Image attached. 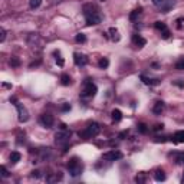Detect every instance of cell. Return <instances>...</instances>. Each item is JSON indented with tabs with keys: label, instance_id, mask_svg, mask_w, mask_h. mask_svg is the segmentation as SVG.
I'll use <instances>...</instances> for the list:
<instances>
[{
	"label": "cell",
	"instance_id": "1",
	"mask_svg": "<svg viewBox=\"0 0 184 184\" xmlns=\"http://www.w3.org/2000/svg\"><path fill=\"white\" fill-rule=\"evenodd\" d=\"M84 16L86 20V25H99L102 17L99 15V10L94 4H85L84 6Z\"/></svg>",
	"mask_w": 184,
	"mask_h": 184
},
{
	"label": "cell",
	"instance_id": "2",
	"mask_svg": "<svg viewBox=\"0 0 184 184\" xmlns=\"http://www.w3.org/2000/svg\"><path fill=\"white\" fill-rule=\"evenodd\" d=\"M101 132V127L99 124H96V122H92L89 124L84 131H81L79 132V137L81 138H85V140H88V138H94Z\"/></svg>",
	"mask_w": 184,
	"mask_h": 184
},
{
	"label": "cell",
	"instance_id": "3",
	"mask_svg": "<svg viewBox=\"0 0 184 184\" xmlns=\"http://www.w3.org/2000/svg\"><path fill=\"white\" fill-rule=\"evenodd\" d=\"M68 170H69V173H71L72 177H76V176H79L81 173H82V170H84V164L79 161V158L73 157V158H71V161L68 163Z\"/></svg>",
	"mask_w": 184,
	"mask_h": 184
},
{
	"label": "cell",
	"instance_id": "4",
	"mask_svg": "<svg viewBox=\"0 0 184 184\" xmlns=\"http://www.w3.org/2000/svg\"><path fill=\"white\" fill-rule=\"evenodd\" d=\"M96 85L95 84H92L91 81H86L85 82V86H84V89H82V92H81V96L82 98H91V96H95L96 95Z\"/></svg>",
	"mask_w": 184,
	"mask_h": 184
},
{
	"label": "cell",
	"instance_id": "5",
	"mask_svg": "<svg viewBox=\"0 0 184 184\" xmlns=\"http://www.w3.org/2000/svg\"><path fill=\"white\" fill-rule=\"evenodd\" d=\"M69 138H71V132L68 130H62V131H59V132H56L55 141H56L58 145H66L68 142H69Z\"/></svg>",
	"mask_w": 184,
	"mask_h": 184
},
{
	"label": "cell",
	"instance_id": "6",
	"mask_svg": "<svg viewBox=\"0 0 184 184\" xmlns=\"http://www.w3.org/2000/svg\"><path fill=\"white\" fill-rule=\"evenodd\" d=\"M15 102V105H16L17 108V112H19V121L20 122H26L27 119H29V114H27V109L25 108V107H22L19 102H16V99L15 98H10V102Z\"/></svg>",
	"mask_w": 184,
	"mask_h": 184
},
{
	"label": "cell",
	"instance_id": "7",
	"mask_svg": "<svg viewBox=\"0 0 184 184\" xmlns=\"http://www.w3.org/2000/svg\"><path fill=\"white\" fill-rule=\"evenodd\" d=\"M102 158L107 160V161H115V160H121L122 158V153L118 150H111V151H107L104 153Z\"/></svg>",
	"mask_w": 184,
	"mask_h": 184
},
{
	"label": "cell",
	"instance_id": "8",
	"mask_svg": "<svg viewBox=\"0 0 184 184\" xmlns=\"http://www.w3.org/2000/svg\"><path fill=\"white\" fill-rule=\"evenodd\" d=\"M155 29L157 30H160L161 32V36H163V39H168L170 38V30H168V27H167V25L165 23H163V22H155Z\"/></svg>",
	"mask_w": 184,
	"mask_h": 184
},
{
	"label": "cell",
	"instance_id": "9",
	"mask_svg": "<svg viewBox=\"0 0 184 184\" xmlns=\"http://www.w3.org/2000/svg\"><path fill=\"white\" fill-rule=\"evenodd\" d=\"M53 122H55V119L50 114H42V115H40V124H42L43 127L50 128V127L53 125Z\"/></svg>",
	"mask_w": 184,
	"mask_h": 184
},
{
	"label": "cell",
	"instance_id": "10",
	"mask_svg": "<svg viewBox=\"0 0 184 184\" xmlns=\"http://www.w3.org/2000/svg\"><path fill=\"white\" fill-rule=\"evenodd\" d=\"M73 62L76 66H85L88 63V58L82 53H73Z\"/></svg>",
	"mask_w": 184,
	"mask_h": 184
},
{
	"label": "cell",
	"instance_id": "11",
	"mask_svg": "<svg viewBox=\"0 0 184 184\" xmlns=\"http://www.w3.org/2000/svg\"><path fill=\"white\" fill-rule=\"evenodd\" d=\"M132 42H134L138 48H142V46H145L147 40L144 38H141L140 35H134V36H132Z\"/></svg>",
	"mask_w": 184,
	"mask_h": 184
},
{
	"label": "cell",
	"instance_id": "12",
	"mask_svg": "<svg viewBox=\"0 0 184 184\" xmlns=\"http://www.w3.org/2000/svg\"><path fill=\"white\" fill-rule=\"evenodd\" d=\"M164 108H165V105H164V102L158 101V102H155V105L153 107V112H154V114H161V112L164 111Z\"/></svg>",
	"mask_w": 184,
	"mask_h": 184
},
{
	"label": "cell",
	"instance_id": "13",
	"mask_svg": "<svg viewBox=\"0 0 184 184\" xmlns=\"http://www.w3.org/2000/svg\"><path fill=\"white\" fill-rule=\"evenodd\" d=\"M141 81L145 85H158L160 84L158 79H151V78H147L145 75H141Z\"/></svg>",
	"mask_w": 184,
	"mask_h": 184
},
{
	"label": "cell",
	"instance_id": "14",
	"mask_svg": "<svg viewBox=\"0 0 184 184\" xmlns=\"http://www.w3.org/2000/svg\"><path fill=\"white\" fill-rule=\"evenodd\" d=\"M109 38L112 39L114 42H118L119 40V33H118V30L115 27H111L109 29Z\"/></svg>",
	"mask_w": 184,
	"mask_h": 184
},
{
	"label": "cell",
	"instance_id": "15",
	"mask_svg": "<svg viewBox=\"0 0 184 184\" xmlns=\"http://www.w3.org/2000/svg\"><path fill=\"white\" fill-rule=\"evenodd\" d=\"M111 115H112V119L115 122H119L122 119V112L119 111V109H114L112 112H111Z\"/></svg>",
	"mask_w": 184,
	"mask_h": 184
},
{
	"label": "cell",
	"instance_id": "16",
	"mask_svg": "<svg viewBox=\"0 0 184 184\" xmlns=\"http://www.w3.org/2000/svg\"><path fill=\"white\" fill-rule=\"evenodd\" d=\"M154 178L157 181H164V180H165V173H164L163 170H157L155 174H154Z\"/></svg>",
	"mask_w": 184,
	"mask_h": 184
},
{
	"label": "cell",
	"instance_id": "17",
	"mask_svg": "<svg viewBox=\"0 0 184 184\" xmlns=\"http://www.w3.org/2000/svg\"><path fill=\"white\" fill-rule=\"evenodd\" d=\"M174 141L176 142H184V131H177L174 134Z\"/></svg>",
	"mask_w": 184,
	"mask_h": 184
},
{
	"label": "cell",
	"instance_id": "18",
	"mask_svg": "<svg viewBox=\"0 0 184 184\" xmlns=\"http://www.w3.org/2000/svg\"><path fill=\"white\" fill-rule=\"evenodd\" d=\"M61 84L65 85V86H68V85L71 84V76L66 75V73H63V75L61 76Z\"/></svg>",
	"mask_w": 184,
	"mask_h": 184
},
{
	"label": "cell",
	"instance_id": "19",
	"mask_svg": "<svg viewBox=\"0 0 184 184\" xmlns=\"http://www.w3.org/2000/svg\"><path fill=\"white\" fill-rule=\"evenodd\" d=\"M20 157L22 155L17 153V151H13L12 154H10V161L12 163H17V161H20Z\"/></svg>",
	"mask_w": 184,
	"mask_h": 184
},
{
	"label": "cell",
	"instance_id": "20",
	"mask_svg": "<svg viewBox=\"0 0 184 184\" xmlns=\"http://www.w3.org/2000/svg\"><path fill=\"white\" fill-rule=\"evenodd\" d=\"M108 65H109V61H108L107 58L99 59V62H98V66H99L101 69H105V68H108Z\"/></svg>",
	"mask_w": 184,
	"mask_h": 184
},
{
	"label": "cell",
	"instance_id": "21",
	"mask_svg": "<svg viewBox=\"0 0 184 184\" xmlns=\"http://www.w3.org/2000/svg\"><path fill=\"white\" fill-rule=\"evenodd\" d=\"M141 12H142V9H141V7L135 9L134 12H132V13L130 15V19H131V20H135V19H137V17L140 16V15H141Z\"/></svg>",
	"mask_w": 184,
	"mask_h": 184
},
{
	"label": "cell",
	"instance_id": "22",
	"mask_svg": "<svg viewBox=\"0 0 184 184\" xmlns=\"http://www.w3.org/2000/svg\"><path fill=\"white\" fill-rule=\"evenodd\" d=\"M75 40L78 43H85L86 42V36H85L84 33H78L76 35V38H75Z\"/></svg>",
	"mask_w": 184,
	"mask_h": 184
},
{
	"label": "cell",
	"instance_id": "23",
	"mask_svg": "<svg viewBox=\"0 0 184 184\" xmlns=\"http://www.w3.org/2000/svg\"><path fill=\"white\" fill-rule=\"evenodd\" d=\"M40 3H42V0H30L29 4L32 9H38L39 6H40Z\"/></svg>",
	"mask_w": 184,
	"mask_h": 184
},
{
	"label": "cell",
	"instance_id": "24",
	"mask_svg": "<svg viewBox=\"0 0 184 184\" xmlns=\"http://www.w3.org/2000/svg\"><path fill=\"white\" fill-rule=\"evenodd\" d=\"M176 69H178V71H184V58H181L180 61L176 63Z\"/></svg>",
	"mask_w": 184,
	"mask_h": 184
},
{
	"label": "cell",
	"instance_id": "25",
	"mask_svg": "<svg viewBox=\"0 0 184 184\" xmlns=\"http://www.w3.org/2000/svg\"><path fill=\"white\" fill-rule=\"evenodd\" d=\"M55 56H56V63H58L59 66H63V59L61 58V55H59V52H55Z\"/></svg>",
	"mask_w": 184,
	"mask_h": 184
},
{
	"label": "cell",
	"instance_id": "26",
	"mask_svg": "<svg viewBox=\"0 0 184 184\" xmlns=\"http://www.w3.org/2000/svg\"><path fill=\"white\" fill-rule=\"evenodd\" d=\"M174 3H176L174 0H168V2H167V4H165V6H164V4H163V6H164V12L167 13L168 10H170V7H171V6H174Z\"/></svg>",
	"mask_w": 184,
	"mask_h": 184
},
{
	"label": "cell",
	"instance_id": "27",
	"mask_svg": "<svg viewBox=\"0 0 184 184\" xmlns=\"http://www.w3.org/2000/svg\"><path fill=\"white\" fill-rule=\"evenodd\" d=\"M4 39H6V30L3 27H0V42H3Z\"/></svg>",
	"mask_w": 184,
	"mask_h": 184
},
{
	"label": "cell",
	"instance_id": "28",
	"mask_svg": "<svg viewBox=\"0 0 184 184\" xmlns=\"http://www.w3.org/2000/svg\"><path fill=\"white\" fill-rule=\"evenodd\" d=\"M138 131H140V132H142V134H144V132H147V125H145V124H140V125H138Z\"/></svg>",
	"mask_w": 184,
	"mask_h": 184
},
{
	"label": "cell",
	"instance_id": "29",
	"mask_svg": "<svg viewBox=\"0 0 184 184\" xmlns=\"http://www.w3.org/2000/svg\"><path fill=\"white\" fill-rule=\"evenodd\" d=\"M10 65H12V66H19V59H17V58H12V59H10Z\"/></svg>",
	"mask_w": 184,
	"mask_h": 184
},
{
	"label": "cell",
	"instance_id": "30",
	"mask_svg": "<svg viewBox=\"0 0 184 184\" xmlns=\"http://www.w3.org/2000/svg\"><path fill=\"white\" fill-rule=\"evenodd\" d=\"M177 161H178V163H184V153L177 154Z\"/></svg>",
	"mask_w": 184,
	"mask_h": 184
},
{
	"label": "cell",
	"instance_id": "31",
	"mask_svg": "<svg viewBox=\"0 0 184 184\" xmlns=\"http://www.w3.org/2000/svg\"><path fill=\"white\" fill-rule=\"evenodd\" d=\"M164 2H165V0H153V3H154L155 6H163Z\"/></svg>",
	"mask_w": 184,
	"mask_h": 184
},
{
	"label": "cell",
	"instance_id": "32",
	"mask_svg": "<svg viewBox=\"0 0 184 184\" xmlns=\"http://www.w3.org/2000/svg\"><path fill=\"white\" fill-rule=\"evenodd\" d=\"M0 170H2V176H3V177H7L9 176V173H7V170H6V167H2Z\"/></svg>",
	"mask_w": 184,
	"mask_h": 184
},
{
	"label": "cell",
	"instance_id": "33",
	"mask_svg": "<svg viewBox=\"0 0 184 184\" xmlns=\"http://www.w3.org/2000/svg\"><path fill=\"white\" fill-rule=\"evenodd\" d=\"M71 109V107H69V104H65L62 105V111H69Z\"/></svg>",
	"mask_w": 184,
	"mask_h": 184
},
{
	"label": "cell",
	"instance_id": "34",
	"mask_svg": "<svg viewBox=\"0 0 184 184\" xmlns=\"http://www.w3.org/2000/svg\"><path fill=\"white\" fill-rule=\"evenodd\" d=\"M154 130H155V131H160V130H163V125H155V127H154Z\"/></svg>",
	"mask_w": 184,
	"mask_h": 184
},
{
	"label": "cell",
	"instance_id": "35",
	"mask_svg": "<svg viewBox=\"0 0 184 184\" xmlns=\"http://www.w3.org/2000/svg\"><path fill=\"white\" fill-rule=\"evenodd\" d=\"M183 183H184V176H183Z\"/></svg>",
	"mask_w": 184,
	"mask_h": 184
}]
</instances>
